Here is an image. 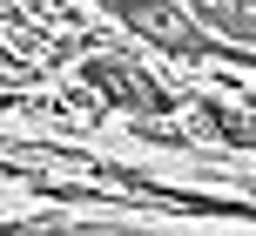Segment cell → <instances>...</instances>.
I'll return each instance as SVG.
<instances>
[{"label": "cell", "mask_w": 256, "mask_h": 236, "mask_svg": "<svg viewBox=\"0 0 256 236\" xmlns=\"http://www.w3.org/2000/svg\"><path fill=\"white\" fill-rule=\"evenodd\" d=\"M115 20H128L142 40L168 48L176 61H202V54H222V40L209 34L202 20L189 14V0H102Z\"/></svg>", "instance_id": "cell-1"}, {"label": "cell", "mask_w": 256, "mask_h": 236, "mask_svg": "<svg viewBox=\"0 0 256 236\" xmlns=\"http://www.w3.org/2000/svg\"><path fill=\"white\" fill-rule=\"evenodd\" d=\"M81 81H88L108 108H122V115H168V108H176V94L142 61H128V54H88V61H81Z\"/></svg>", "instance_id": "cell-2"}, {"label": "cell", "mask_w": 256, "mask_h": 236, "mask_svg": "<svg viewBox=\"0 0 256 236\" xmlns=\"http://www.w3.org/2000/svg\"><path fill=\"white\" fill-rule=\"evenodd\" d=\"M189 14L222 40V48L256 54V0H189Z\"/></svg>", "instance_id": "cell-3"}, {"label": "cell", "mask_w": 256, "mask_h": 236, "mask_svg": "<svg viewBox=\"0 0 256 236\" xmlns=\"http://www.w3.org/2000/svg\"><path fill=\"white\" fill-rule=\"evenodd\" d=\"M196 115H202V128H216L230 148H250V156H256V115H243V108H222V102H202Z\"/></svg>", "instance_id": "cell-4"}]
</instances>
